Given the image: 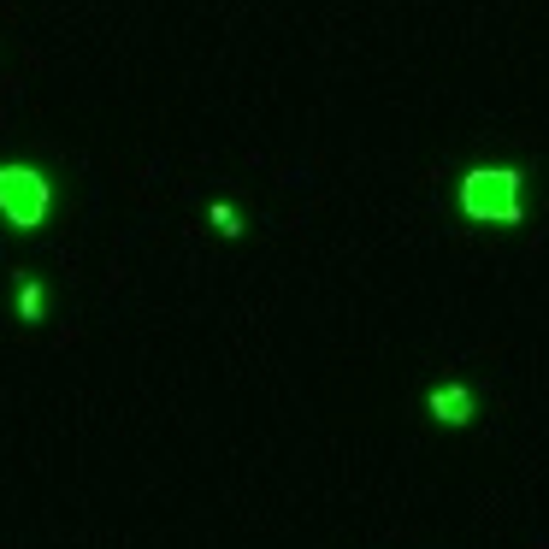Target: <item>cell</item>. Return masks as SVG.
<instances>
[{"mask_svg":"<svg viewBox=\"0 0 549 549\" xmlns=\"http://www.w3.org/2000/svg\"><path fill=\"white\" fill-rule=\"evenodd\" d=\"M12 296H18V319H24V325H42L48 307H42V278H36V272H18Z\"/></svg>","mask_w":549,"mask_h":549,"instance_id":"cell-4","label":"cell"},{"mask_svg":"<svg viewBox=\"0 0 549 549\" xmlns=\"http://www.w3.org/2000/svg\"><path fill=\"white\" fill-rule=\"evenodd\" d=\"M207 219H213L219 237H243V213H237L231 201H207Z\"/></svg>","mask_w":549,"mask_h":549,"instance_id":"cell-5","label":"cell"},{"mask_svg":"<svg viewBox=\"0 0 549 549\" xmlns=\"http://www.w3.org/2000/svg\"><path fill=\"white\" fill-rule=\"evenodd\" d=\"M426 414L437 420V426L461 431L479 420V390L473 384H461V378H443V384H431L426 390Z\"/></svg>","mask_w":549,"mask_h":549,"instance_id":"cell-3","label":"cell"},{"mask_svg":"<svg viewBox=\"0 0 549 549\" xmlns=\"http://www.w3.org/2000/svg\"><path fill=\"white\" fill-rule=\"evenodd\" d=\"M455 207L473 225H520L526 219V172L520 166H473L455 189Z\"/></svg>","mask_w":549,"mask_h":549,"instance_id":"cell-1","label":"cell"},{"mask_svg":"<svg viewBox=\"0 0 549 549\" xmlns=\"http://www.w3.org/2000/svg\"><path fill=\"white\" fill-rule=\"evenodd\" d=\"M54 213V189L36 166H0V219L12 231H36Z\"/></svg>","mask_w":549,"mask_h":549,"instance_id":"cell-2","label":"cell"}]
</instances>
